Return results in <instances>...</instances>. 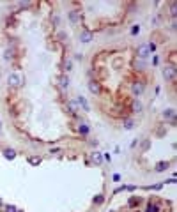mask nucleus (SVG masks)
<instances>
[{
	"mask_svg": "<svg viewBox=\"0 0 177 212\" xmlns=\"http://www.w3.org/2000/svg\"><path fill=\"white\" fill-rule=\"evenodd\" d=\"M163 119H165L167 122H174V120H176V110H174V108L165 110V111H163Z\"/></svg>",
	"mask_w": 177,
	"mask_h": 212,
	"instance_id": "7",
	"label": "nucleus"
},
{
	"mask_svg": "<svg viewBox=\"0 0 177 212\" xmlns=\"http://www.w3.org/2000/svg\"><path fill=\"white\" fill-rule=\"evenodd\" d=\"M137 34H140V25H133L131 27V35H137Z\"/></svg>",
	"mask_w": 177,
	"mask_h": 212,
	"instance_id": "19",
	"label": "nucleus"
},
{
	"mask_svg": "<svg viewBox=\"0 0 177 212\" xmlns=\"http://www.w3.org/2000/svg\"><path fill=\"white\" fill-rule=\"evenodd\" d=\"M110 212H113V211H110Z\"/></svg>",
	"mask_w": 177,
	"mask_h": 212,
	"instance_id": "29",
	"label": "nucleus"
},
{
	"mask_svg": "<svg viewBox=\"0 0 177 212\" xmlns=\"http://www.w3.org/2000/svg\"><path fill=\"white\" fill-rule=\"evenodd\" d=\"M149 46L147 44H140L138 46V51H137V55H138V58L140 60H145V58H149Z\"/></svg>",
	"mask_w": 177,
	"mask_h": 212,
	"instance_id": "3",
	"label": "nucleus"
},
{
	"mask_svg": "<svg viewBox=\"0 0 177 212\" xmlns=\"http://www.w3.org/2000/svg\"><path fill=\"white\" fill-rule=\"evenodd\" d=\"M0 133H2V122H0Z\"/></svg>",
	"mask_w": 177,
	"mask_h": 212,
	"instance_id": "27",
	"label": "nucleus"
},
{
	"mask_svg": "<svg viewBox=\"0 0 177 212\" xmlns=\"http://www.w3.org/2000/svg\"><path fill=\"white\" fill-rule=\"evenodd\" d=\"M78 131H80L82 134H89V133H90V127H89V124H85V122H82V124L78 126Z\"/></svg>",
	"mask_w": 177,
	"mask_h": 212,
	"instance_id": "14",
	"label": "nucleus"
},
{
	"mask_svg": "<svg viewBox=\"0 0 177 212\" xmlns=\"http://www.w3.org/2000/svg\"><path fill=\"white\" fill-rule=\"evenodd\" d=\"M105 156V161H112V157H110V154H103Z\"/></svg>",
	"mask_w": 177,
	"mask_h": 212,
	"instance_id": "26",
	"label": "nucleus"
},
{
	"mask_svg": "<svg viewBox=\"0 0 177 212\" xmlns=\"http://www.w3.org/2000/svg\"><path fill=\"white\" fill-rule=\"evenodd\" d=\"M4 157H5V159H14V157H16V150H12V149H4Z\"/></svg>",
	"mask_w": 177,
	"mask_h": 212,
	"instance_id": "13",
	"label": "nucleus"
},
{
	"mask_svg": "<svg viewBox=\"0 0 177 212\" xmlns=\"http://www.w3.org/2000/svg\"><path fill=\"white\" fill-rule=\"evenodd\" d=\"M135 127V120L133 119H126L124 120V129H133Z\"/></svg>",
	"mask_w": 177,
	"mask_h": 212,
	"instance_id": "17",
	"label": "nucleus"
},
{
	"mask_svg": "<svg viewBox=\"0 0 177 212\" xmlns=\"http://www.w3.org/2000/svg\"><path fill=\"white\" fill-rule=\"evenodd\" d=\"M74 103H76L78 108H83V111H90V106H89V103H87V99H85L83 96H78V97L74 99Z\"/></svg>",
	"mask_w": 177,
	"mask_h": 212,
	"instance_id": "6",
	"label": "nucleus"
},
{
	"mask_svg": "<svg viewBox=\"0 0 177 212\" xmlns=\"http://www.w3.org/2000/svg\"><path fill=\"white\" fill-rule=\"evenodd\" d=\"M67 108H69V111H71L73 115H76V113H78V106H76L74 99H69V101H67Z\"/></svg>",
	"mask_w": 177,
	"mask_h": 212,
	"instance_id": "12",
	"label": "nucleus"
},
{
	"mask_svg": "<svg viewBox=\"0 0 177 212\" xmlns=\"http://www.w3.org/2000/svg\"><path fill=\"white\" fill-rule=\"evenodd\" d=\"M168 166H170V165H168V161H161V163H158V165H156V172H165Z\"/></svg>",
	"mask_w": 177,
	"mask_h": 212,
	"instance_id": "16",
	"label": "nucleus"
},
{
	"mask_svg": "<svg viewBox=\"0 0 177 212\" xmlns=\"http://www.w3.org/2000/svg\"><path fill=\"white\" fill-rule=\"evenodd\" d=\"M89 90H90L94 96H98V94L101 92V87H99V83H98V81H94V80H92V81H89Z\"/></svg>",
	"mask_w": 177,
	"mask_h": 212,
	"instance_id": "9",
	"label": "nucleus"
},
{
	"mask_svg": "<svg viewBox=\"0 0 177 212\" xmlns=\"http://www.w3.org/2000/svg\"><path fill=\"white\" fill-rule=\"evenodd\" d=\"M103 200H105V196H103V195H98V196L94 198V203H96V205H101Z\"/></svg>",
	"mask_w": 177,
	"mask_h": 212,
	"instance_id": "20",
	"label": "nucleus"
},
{
	"mask_svg": "<svg viewBox=\"0 0 177 212\" xmlns=\"http://www.w3.org/2000/svg\"><path fill=\"white\" fill-rule=\"evenodd\" d=\"M69 83H71V81H69V76H67V74H62V76L59 78V85H60L62 90H67V88H69Z\"/></svg>",
	"mask_w": 177,
	"mask_h": 212,
	"instance_id": "8",
	"label": "nucleus"
},
{
	"mask_svg": "<svg viewBox=\"0 0 177 212\" xmlns=\"http://www.w3.org/2000/svg\"><path fill=\"white\" fill-rule=\"evenodd\" d=\"M4 55H5V57H4L5 60H9V58H12V50H9V48H7V50L4 51Z\"/></svg>",
	"mask_w": 177,
	"mask_h": 212,
	"instance_id": "21",
	"label": "nucleus"
},
{
	"mask_svg": "<svg viewBox=\"0 0 177 212\" xmlns=\"http://www.w3.org/2000/svg\"><path fill=\"white\" fill-rule=\"evenodd\" d=\"M0 203H2V198H0Z\"/></svg>",
	"mask_w": 177,
	"mask_h": 212,
	"instance_id": "28",
	"label": "nucleus"
},
{
	"mask_svg": "<svg viewBox=\"0 0 177 212\" xmlns=\"http://www.w3.org/2000/svg\"><path fill=\"white\" fill-rule=\"evenodd\" d=\"M7 85L12 87V88L21 87V78L18 76V73H9V76H7Z\"/></svg>",
	"mask_w": 177,
	"mask_h": 212,
	"instance_id": "1",
	"label": "nucleus"
},
{
	"mask_svg": "<svg viewBox=\"0 0 177 212\" xmlns=\"http://www.w3.org/2000/svg\"><path fill=\"white\" fill-rule=\"evenodd\" d=\"M170 12H172V18H174V16H176V2L170 5Z\"/></svg>",
	"mask_w": 177,
	"mask_h": 212,
	"instance_id": "23",
	"label": "nucleus"
},
{
	"mask_svg": "<svg viewBox=\"0 0 177 212\" xmlns=\"http://www.w3.org/2000/svg\"><path fill=\"white\" fill-rule=\"evenodd\" d=\"M71 67H73V62L67 60V62H66V71H71Z\"/></svg>",
	"mask_w": 177,
	"mask_h": 212,
	"instance_id": "25",
	"label": "nucleus"
},
{
	"mask_svg": "<svg viewBox=\"0 0 177 212\" xmlns=\"http://www.w3.org/2000/svg\"><path fill=\"white\" fill-rule=\"evenodd\" d=\"M92 161H94L96 165H101V163H103V154H99V152H92Z\"/></svg>",
	"mask_w": 177,
	"mask_h": 212,
	"instance_id": "15",
	"label": "nucleus"
},
{
	"mask_svg": "<svg viewBox=\"0 0 177 212\" xmlns=\"http://www.w3.org/2000/svg\"><path fill=\"white\" fill-rule=\"evenodd\" d=\"M147 46H149V51H156V44L154 42H149Z\"/></svg>",
	"mask_w": 177,
	"mask_h": 212,
	"instance_id": "24",
	"label": "nucleus"
},
{
	"mask_svg": "<svg viewBox=\"0 0 177 212\" xmlns=\"http://www.w3.org/2000/svg\"><path fill=\"white\" fill-rule=\"evenodd\" d=\"M67 18H69V21H71V23H76V21L82 18V14H80L78 11H71V12L67 14Z\"/></svg>",
	"mask_w": 177,
	"mask_h": 212,
	"instance_id": "11",
	"label": "nucleus"
},
{
	"mask_svg": "<svg viewBox=\"0 0 177 212\" xmlns=\"http://www.w3.org/2000/svg\"><path fill=\"white\" fill-rule=\"evenodd\" d=\"M147 212H160V207H158L156 203H151V205L147 207Z\"/></svg>",
	"mask_w": 177,
	"mask_h": 212,
	"instance_id": "18",
	"label": "nucleus"
},
{
	"mask_svg": "<svg viewBox=\"0 0 177 212\" xmlns=\"http://www.w3.org/2000/svg\"><path fill=\"white\" fill-rule=\"evenodd\" d=\"M144 90H145V85L142 83V81H135L133 85H131V92L138 97V96H142L144 94Z\"/></svg>",
	"mask_w": 177,
	"mask_h": 212,
	"instance_id": "4",
	"label": "nucleus"
},
{
	"mask_svg": "<svg viewBox=\"0 0 177 212\" xmlns=\"http://www.w3.org/2000/svg\"><path fill=\"white\" fill-rule=\"evenodd\" d=\"M131 108H133L135 113H142V111H144V104H142L140 99H133V106H131Z\"/></svg>",
	"mask_w": 177,
	"mask_h": 212,
	"instance_id": "10",
	"label": "nucleus"
},
{
	"mask_svg": "<svg viewBox=\"0 0 177 212\" xmlns=\"http://www.w3.org/2000/svg\"><path fill=\"white\" fill-rule=\"evenodd\" d=\"M92 39H94V34H92L90 30L83 28V30L80 32V41H82L83 44H89V42H92Z\"/></svg>",
	"mask_w": 177,
	"mask_h": 212,
	"instance_id": "2",
	"label": "nucleus"
},
{
	"mask_svg": "<svg viewBox=\"0 0 177 212\" xmlns=\"http://www.w3.org/2000/svg\"><path fill=\"white\" fill-rule=\"evenodd\" d=\"M5 212H18V209H16L14 205H7V207H5Z\"/></svg>",
	"mask_w": 177,
	"mask_h": 212,
	"instance_id": "22",
	"label": "nucleus"
},
{
	"mask_svg": "<svg viewBox=\"0 0 177 212\" xmlns=\"http://www.w3.org/2000/svg\"><path fill=\"white\" fill-rule=\"evenodd\" d=\"M163 78H165L167 81H174V78H176V69L170 67V65H167V67L163 69Z\"/></svg>",
	"mask_w": 177,
	"mask_h": 212,
	"instance_id": "5",
	"label": "nucleus"
}]
</instances>
